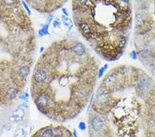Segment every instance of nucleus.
Instances as JSON below:
<instances>
[{
    "label": "nucleus",
    "mask_w": 155,
    "mask_h": 137,
    "mask_svg": "<svg viewBox=\"0 0 155 137\" xmlns=\"http://www.w3.org/2000/svg\"><path fill=\"white\" fill-rule=\"evenodd\" d=\"M49 27L50 24L46 23L45 24H43L40 29L38 31V36L39 37H42L45 35H50L49 33Z\"/></svg>",
    "instance_id": "obj_12"
},
{
    "label": "nucleus",
    "mask_w": 155,
    "mask_h": 137,
    "mask_svg": "<svg viewBox=\"0 0 155 137\" xmlns=\"http://www.w3.org/2000/svg\"><path fill=\"white\" fill-rule=\"evenodd\" d=\"M109 101V95L106 91H101L97 94L95 102L98 106H105Z\"/></svg>",
    "instance_id": "obj_5"
},
{
    "label": "nucleus",
    "mask_w": 155,
    "mask_h": 137,
    "mask_svg": "<svg viewBox=\"0 0 155 137\" xmlns=\"http://www.w3.org/2000/svg\"><path fill=\"white\" fill-rule=\"evenodd\" d=\"M72 52L75 56L82 57L85 53V47L81 42H77L73 46Z\"/></svg>",
    "instance_id": "obj_6"
},
{
    "label": "nucleus",
    "mask_w": 155,
    "mask_h": 137,
    "mask_svg": "<svg viewBox=\"0 0 155 137\" xmlns=\"http://www.w3.org/2000/svg\"><path fill=\"white\" fill-rule=\"evenodd\" d=\"M152 73H153V75H154L155 76V67L152 69Z\"/></svg>",
    "instance_id": "obj_29"
},
{
    "label": "nucleus",
    "mask_w": 155,
    "mask_h": 137,
    "mask_svg": "<svg viewBox=\"0 0 155 137\" xmlns=\"http://www.w3.org/2000/svg\"><path fill=\"white\" fill-rule=\"evenodd\" d=\"M44 51H45L44 47H41L40 48V53H43Z\"/></svg>",
    "instance_id": "obj_28"
},
{
    "label": "nucleus",
    "mask_w": 155,
    "mask_h": 137,
    "mask_svg": "<svg viewBox=\"0 0 155 137\" xmlns=\"http://www.w3.org/2000/svg\"><path fill=\"white\" fill-rule=\"evenodd\" d=\"M70 82V78H69V75L67 74H62L60 78L58 79V83L59 86L62 88H64L68 85V83Z\"/></svg>",
    "instance_id": "obj_11"
},
{
    "label": "nucleus",
    "mask_w": 155,
    "mask_h": 137,
    "mask_svg": "<svg viewBox=\"0 0 155 137\" xmlns=\"http://www.w3.org/2000/svg\"><path fill=\"white\" fill-rule=\"evenodd\" d=\"M54 130L50 127L43 128L39 134V137H54Z\"/></svg>",
    "instance_id": "obj_9"
},
{
    "label": "nucleus",
    "mask_w": 155,
    "mask_h": 137,
    "mask_svg": "<svg viewBox=\"0 0 155 137\" xmlns=\"http://www.w3.org/2000/svg\"><path fill=\"white\" fill-rule=\"evenodd\" d=\"M90 126L93 132L99 133L101 132L104 128V122L101 117L98 116H93L90 121Z\"/></svg>",
    "instance_id": "obj_4"
},
{
    "label": "nucleus",
    "mask_w": 155,
    "mask_h": 137,
    "mask_svg": "<svg viewBox=\"0 0 155 137\" xmlns=\"http://www.w3.org/2000/svg\"><path fill=\"white\" fill-rule=\"evenodd\" d=\"M28 97H29L28 93L27 91H26V92H23L22 94L19 95V98L20 100L25 101V103H28Z\"/></svg>",
    "instance_id": "obj_18"
},
{
    "label": "nucleus",
    "mask_w": 155,
    "mask_h": 137,
    "mask_svg": "<svg viewBox=\"0 0 155 137\" xmlns=\"http://www.w3.org/2000/svg\"><path fill=\"white\" fill-rule=\"evenodd\" d=\"M108 65L106 64L104 65V66L101 67V68L100 69V70H99V73H98V77L99 78H101V77L103 76V74H104V72L107 70V69H108Z\"/></svg>",
    "instance_id": "obj_19"
},
{
    "label": "nucleus",
    "mask_w": 155,
    "mask_h": 137,
    "mask_svg": "<svg viewBox=\"0 0 155 137\" xmlns=\"http://www.w3.org/2000/svg\"><path fill=\"white\" fill-rule=\"evenodd\" d=\"M13 137H27V132L24 128H18L14 132Z\"/></svg>",
    "instance_id": "obj_14"
},
{
    "label": "nucleus",
    "mask_w": 155,
    "mask_h": 137,
    "mask_svg": "<svg viewBox=\"0 0 155 137\" xmlns=\"http://www.w3.org/2000/svg\"><path fill=\"white\" fill-rule=\"evenodd\" d=\"M117 83L116 78L113 75H107L103 80V85L107 87H112L114 86Z\"/></svg>",
    "instance_id": "obj_8"
},
{
    "label": "nucleus",
    "mask_w": 155,
    "mask_h": 137,
    "mask_svg": "<svg viewBox=\"0 0 155 137\" xmlns=\"http://www.w3.org/2000/svg\"><path fill=\"white\" fill-rule=\"evenodd\" d=\"M149 87H150V84H149L148 81L145 80V79H143V80H140V82H139L138 84V87L142 91L148 90Z\"/></svg>",
    "instance_id": "obj_15"
},
{
    "label": "nucleus",
    "mask_w": 155,
    "mask_h": 137,
    "mask_svg": "<svg viewBox=\"0 0 155 137\" xmlns=\"http://www.w3.org/2000/svg\"><path fill=\"white\" fill-rule=\"evenodd\" d=\"M53 15H49L48 17L47 18V23H48L50 24V23L53 22Z\"/></svg>",
    "instance_id": "obj_23"
},
{
    "label": "nucleus",
    "mask_w": 155,
    "mask_h": 137,
    "mask_svg": "<svg viewBox=\"0 0 155 137\" xmlns=\"http://www.w3.org/2000/svg\"><path fill=\"white\" fill-rule=\"evenodd\" d=\"M21 4L23 5V8H24V9L26 10V11L27 13H28V15H30V16H31L32 13H31V9H30V8H29V6H28V4H27L26 2V1H21Z\"/></svg>",
    "instance_id": "obj_20"
},
{
    "label": "nucleus",
    "mask_w": 155,
    "mask_h": 137,
    "mask_svg": "<svg viewBox=\"0 0 155 137\" xmlns=\"http://www.w3.org/2000/svg\"><path fill=\"white\" fill-rule=\"evenodd\" d=\"M30 71V67L27 66V65H21L17 69V75L20 77L21 78H26L28 75H29Z\"/></svg>",
    "instance_id": "obj_7"
},
{
    "label": "nucleus",
    "mask_w": 155,
    "mask_h": 137,
    "mask_svg": "<svg viewBox=\"0 0 155 137\" xmlns=\"http://www.w3.org/2000/svg\"><path fill=\"white\" fill-rule=\"evenodd\" d=\"M61 24H62V23L59 20V18L55 19L53 21V26L55 29H61Z\"/></svg>",
    "instance_id": "obj_17"
},
{
    "label": "nucleus",
    "mask_w": 155,
    "mask_h": 137,
    "mask_svg": "<svg viewBox=\"0 0 155 137\" xmlns=\"http://www.w3.org/2000/svg\"><path fill=\"white\" fill-rule=\"evenodd\" d=\"M93 98H94V96H92V97H91V99H90V105H89V106H88V112L89 111V109H90V105H92V100H93Z\"/></svg>",
    "instance_id": "obj_26"
},
{
    "label": "nucleus",
    "mask_w": 155,
    "mask_h": 137,
    "mask_svg": "<svg viewBox=\"0 0 155 137\" xmlns=\"http://www.w3.org/2000/svg\"><path fill=\"white\" fill-rule=\"evenodd\" d=\"M48 78V71L47 67L41 66L37 67L33 75V79L34 82L36 85L46 84Z\"/></svg>",
    "instance_id": "obj_2"
},
{
    "label": "nucleus",
    "mask_w": 155,
    "mask_h": 137,
    "mask_svg": "<svg viewBox=\"0 0 155 137\" xmlns=\"http://www.w3.org/2000/svg\"><path fill=\"white\" fill-rule=\"evenodd\" d=\"M35 102L41 112H50V108L53 107V101L50 97L46 92L43 91H39V93H37V95H35Z\"/></svg>",
    "instance_id": "obj_1"
},
{
    "label": "nucleus",
    "mask_w": 155,
    "mask_h": 137,
    "mask_svg": "<svg viewBox=\"0 0 155 137\" xmlns=\"http://www.w3.org/2000/svg\"><path fill=\"white\" fill-rule=\"evenodd\" d=\"M61 11H62V15H65V16H67V17H69V13H68V11L65 9V8H62L61 9Z\"/></svg>",
    "instance_id": "obj_22"
},
{
    "label": "nucleus",
    "mask_w": 155,
    "mask_h": 137,
    "mask_svg": "<svg viewBox=\"0 0 155 137\" xmlns=\"http://www.w3.org/2000/svg\"><path fill=\"white\" fill-rule=\"evenodd\" d=\"M132 58H133V59H136V58H137V54H136V52H135V51H132Z\"/></svg>",
    "instance_id": "obj_27"
},
{
    "label": "nucleus",
    "mask_w": 155,
    "mask_h": 137,
    "mask_svg": "<svg viewBox=\"0 0 155 137\" xmlns=\"http://www.w3.org/2000/svg\"><path fill=\"white\" fill-rule=\"evenodd\" d=\"M73 137H79L77 130H75H75H73Z\"/></svg>",
    "instance_id": "obj_24"
},
{
    "label": "nucleus",
    "mask_w": 155,
    "mask_h": 137,
    "mask_svg": "<svg viewBox=\"0 0 155 137\" xmlns=\"http://www.w3.org/2000/svg\"><path fill=\"white\" fill-rule=\"evenodd\" d=\"M61 21H62V24L65 26V27L68 28V31H70L73 27V21L71 20V19L69 17L65 16V15H61Z\"/></svg>",
    "instance_id": "obj_13"
},
{
    "label": "nucleus",
    "mask_w": 155,
    "mask_h": 137,
    "mask_svg": "<svg viewBox=\"0 0 155 137\" xmlns=\"http://www.w3.org/2000/svg\"><path fill=\"white\" fill-rule=\"evenodd\" d=\"M135 22L138 26H142L145 23V17L142 14L138 13L135 16Z\"/></svg>",
    "instance_id": "obj_16"
},
{
    "label": "nucleus",
    "mask_w": 155,
    "mask_h": 137,
    "mask_svg": "<svg viewBox=\"0 0 155 137\" xmlns=\"http://www.w3.org/2000/svg\"><path fill=\"white\" fill-rule=\"evenodd\" d=\"M26 112L25 109L21 108V106L17 107L15 110L13 111L11 114V119L12 121L16 123H19L23 122L25 118Z\"/></svg>",
    "instance_id": "obj_3"
},
{
    "label": "nucleus",
    "mask_w": 155,
    "mask_h": 137,
    "mask_svg": "<svg viewBox=\"0 0 155 137\" xmlns=\"http://www.w3.org/2000/svg\"><path fill=\"white\" fill-rule=\"evenodd\" d=\"M79 27L80 28L81 31L85 35H89L91 34V28L88 23L85 22H81L79 23Z\"/></svg>",
    "instance_id": "obj_10"
},
{
    "label": "nucleus",
    "mask_w": 155,
    "mask_h": 137,
    "mask_svg": "<svg viewBox=\"0 0 155 137\" xmlns=\"http://www.w3.org/2000/svg\"><path fill=\"white\" fill-rule=\"evenodd\" d=\"M78 128L79 130L81 131H85L87 128L86 124H85L84 122H83V121H81V122L78 124Z\"/></svg>",
    "instance_id": "obj_21"
},
{
    "label": "nucleus",
    "mask_w": 155,
    "mask_h": 137,
    "mask_svg": "<svg viewBox=\"0 0 155 137\" xmlns=\"http://www.w3.org/2000/svg\"><path fill=\"white\" fill-rule=\"evenodd\" d=\"M54 137H65L64 135H63V134H61V133H57L56 134H55Z\"/></svg>",
    "instance_id": "obj_25"
}]
</instances>
